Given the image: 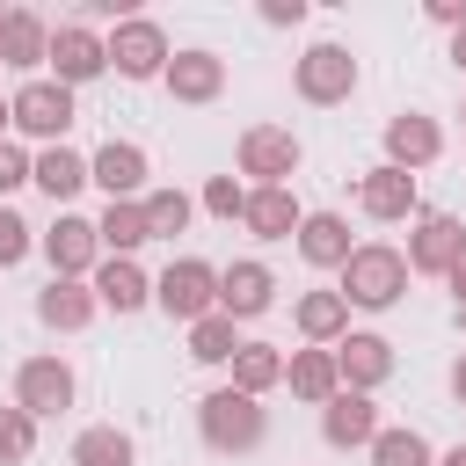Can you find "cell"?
I'll return each instance as SVG.
<instances>
[{
    "mask_svg": "<svg viewBox=\"0 0 466 466\" xmlns=\"http://www.w3.org/2000/svg\"><path fill=\"white\" fill-rule=\"evenodd\" d=\"M400 291H408V255L400 248H386V240L350 248V262H342V306L386 313V306H400Z\"/></svg>",
    "mask_w": 466,
    "mask_h": 466,
    "instance_id": "6da1fadb",
    "label": "cell"
},
{
    "mask_svg": "<svg viewBox=\"0 0 466 466\" xmlns=\"http://www.w3.org/2000/svg\"><path fill=\"white\" fill-rule=\"evenodd\" d=\"M197 430H204V444H211V451H255V444L269 437V415H262V400H248V393L218 386V393H204V400H197Z\"/></svg>",
    "mask_w": 466,
    "mask_h": 466,
    "instance_id": "7a4b0ae2",
    "label": "cell"
},
{
    "mask_svg": "<svg viewBox=\"0 0 466 466\" xmlns=\"http://www.w3.org/2000/svg\"><path fill=\"white\" fill-rule=\"evenodd\" d=\"M73 87H58V80H22L15 95H7V124L22 131V138H44V146H66V131H73Z\"/></svg>",
    "mask_w": 466,
    "mask_h": 466,
    "instance_id": "3957f363",
    "label": "cell"
},
{
    "mask_svg": "<svg viewBox=\"0 0 466 466\" xmlns=\"http://www.w3.org/2000/svg\"><path fill=\"white\" fill-rule=\"evenodd\" d=\"M153 306L167 313V320H204V313H218V269L211 262H197V255H182V262H167L160 277H153Z\"/></svg>",
    "mask_w": 466,
    "mask_h": 466,
    "instance_id": "277c9868",
    "label": "cell"
},
{
    "mask_svg": "<svg viewBox=\"0 0 466 466\" xmlns=\"http://www.w3.org/2000/svg\"><path fill=\"white\" fill-rule=\"evenodd\" d=\"M299 138L284 131V124H248L240 131V175H255V189H291V175H299Z\"/></svg>",
    "mask_w": 466,
    "mask_h": 466,
    "instance_id": "5b68a950",
    "label": "cell"
},
{
    "mask_svg": "<svg viewBox=\"0 0 466 466\" xmlns=\"http://www.w3.org/2000/svg\"><path fill=\"white\" fill-rule=\"evenodd\" d=\"M102 51H109V66H116L124 80H160V73H167V36H160V22H146V15H124V22L102 36Z\"/></svg>",
    "mask_w": 466,
    "mask_h": 466,
    "instance_id": "8992f818",
    "label": "cell"
},
{
    "mask_svg": "<svg viewBox=\"0 0 466 466\" xmlns=\"http://www.w3.org/2000/svg\"><path fill=\"white\" fill-rule=\"evenodd\" d=\"M466 262V226L451 218V211H422L415 218V233H408V277L422 269V277H451Z\"/></svg>",
    "mask_w": 466,
    "mask_h": 466,
    "instance_id": "52a82bcc",
    "label": "cell"
},
{
    "mask_svg": "<svg viewBox=\"0 0 466 466\" xmlns=\"http://www.w3.org/2000/svg\"><path fill=\"white\" fill-rule=\"evenodd\" d=\"M15 408L22 415H66L73 408V364L66 357H22V371H15Z\"/></svg>",
    "mask_w": 466,
    "mask_h": 466,
    "instance_id": "ba28073f",
    "label": "cell"
},
{
    "mask_svg": "<svg viewBox=\"0 0 466 466\" xmlns=\"http://www.w3.org/2000/svg\"><path fill=\"white\" fill-rule=\"evenodd\" d=\"M44 66H51L58 87H87V80L109 73V51H102V36L87 22H66V29H51V58Z\"/></svg>",
    "mask_w": 466,
    "mask_h": 466,
    "instance_id": "9c48e42d",
    "label": "cell"
},
{
    "mask_svg": "<svg viewBox=\"0 0 466 466\" xmlns=\"http://www.w3.org/2000/svg\"><path fill=\"white\" fill-rule=\"evenodd\" d=\"M291 80H299V95L306 102H350V87H357V58L342 51V44H313L299 66H291Z\"/></svg>",
    "mask_w": 466,
    "mask_h": 466,
    "instance_id": "30bf717a",
    "label": "cell"
},
{
    "mask_svg": "<svg viewBox=\"0 0 466 466\" xmlns=\"http://www.w3.org/2000/svg\"><path fill=\"white\" fill-rule=\"evenodd\" d=\"M146 175H153V167H146V146H131V138H109V146L87 160V182H102L109 204H131V197L146 189Z\"/></svg>",
    "mask_w": 466,
    "mask_h": 466,
    "instance_id": "8fae6325",
    "label": "cell"
},
{
    "mask_svg": "<svg viewBox=\"0 0 466 466\" xmlns=\"http://www.w3.org/2000/svg\"><path fill=\"white\" fill-rule=\"evenodd\" d=\"M44 255H51V277H87V269L102 262L95 218H73V211H58V226L44 233Z\"/></svg>",
    "mask_w": 466,
    "mask_h": 466,
    "instance_id": "7c38bea8",
    "label": "cell"
},
{
    "mask_svg": "<svg viewBox=\"0 0 466 466\" xmlns=\"http://www.w3.org/2000/svg\"><path fill=\"white\" fill-rule=\"evenodd\" d=\"M87 284H95V306H109V313H138V306H153V277H146L131 255H102Z\"/></svg>",
    "mask_w": 466,
    "mask_h": 466,
    "instance_id": "4fadbf2b",
    "label": "cell"
},
{
    "mask_svg": "<svg viewBox=\"0 0 466 466\" xmlns=\"http://www.w3.org/2000/svg\"><path fill=\"white\" fill-rule=\"evenodd\" d=\"M444 153V131L430 124V116H415V109H400L393 124H386V167H400V175H415V167H430Z\"/></svg>",
    "mask_w": 466,
    "mask_h": 466,
    "instance_id": "5bb4252c",
    "label": "cell"
},
{
    "mask_svg": "<svg viewBox=\"0 0 466 466\" xmlns=\"http://www.w3.org/2000/svg\"><path fill=\"white\" fill-rule=\"evenodd\" d=\"M269 299H277V277H269L262 262L218 269V313H226V320H255V313H269Z\"/></svg>",
    "mask_w": 466,
    "mask_h": 466,
    "instance_id": "9a60e30c",
    "label": "cell"
},
{
    "mask_svg": "<svg viewBox=\"0 0 466 466\" xmlns=\"http://www.w3.org/2000/svg\"><path fill=\"white\" fill-rule=\"evenodd\" d=\"M102 306H95V284L87 277H51L44 291H36V320L44 328H58V335H73V328H87Z\"/></svg>",
    "mask_w": 466,
    "mask_h": 466,
    "instance_id": "2e32d148",
    "label": "cell"
},
{
    "mask_svg": "<svg viewBox=\"0 0 466 466\" xmlns=\"http://www.w3.org/2000/svg\"><path fill=\"white\" fill-rule=\"evenodd\" d=\"M51 58V29H44V15H29V7H7L0 15V66H15V73H36Z\"/></svg>",
    "mask_w": 466,
    "mask_h": 466,
    "instance_id": "e0dca14e",
    "label": "cell"
},
{
    "mask_svg": "<svg viewBox=\"0 0 466 466\" xmlns=\"http://www.w3.org/2000/svg\"><path fill=\"white\" fill-rule=\"evenodd\" d=\"M160 80H167L175 102H218V87H226V58H218V51H175Z\"/></svg>",
    "mask_w": 466,
    "mask_h": 466,
    "instance_id": "ac0fdd59",
    "label": "cell"
},
{
    "mask_svg": "<svg viewBox=\"0 0 466 466\" xmlns=\"http://www.w3.org/2000/svg\"><path fill=\"white\" fill-rule=\"evenodd\" d=\"M320 437H328L335 451L371 444V437H379V408H371V393H335V400L320 408Z\"/></svg>",
    "mask_w": 466,
    "mask_h": 466,
    "instance_id": "d6986e66",
    "label": "cell"
},
{
    "mask_svg": "<svg viewBox=\"0 0 466 466\" xmlns=\"http://www.w3.org/2000/svg\"><path fill=\"white\" fill-rule=\"evenodd\" d=\"M350 248H357V240H350V218H342V211H306V218H299V255H306L313 269H342Z\"/></svg>",
    "mask_w": 466,
    "mask_h": 466,
    "instance_id": "ffe728a7",
    "label": "cell"
},
{
    "mask_svg": "<svg viewBox=\"0 0 466 466\" xmlns=\"http://www.w3.org/2000/svg\"><path fill=\"white\" fill-rule=\"evenodd\" d=\"M335 371H342L350 393H364V386H379V379L393 371V342H386V335H342V342H335Z\"/></svg>",
    "mask_w": 466,
    "mask_h": 466,
    "instance_id": "44dd1931",
    "label": "cell"
},
{
    "mask_svg": "<svg viewBox=\"0 0 466 466\" xmlns=\"http://www.w3.org/2000/svg\"><path fill=\"white\" fill-rule=\"evenodd\" d=\"M299 197L291 189H248V211H240V226L255 233V240H291L299 233Z\"/></svg>",
    "mask_w": 466,
    "mask_h": 466,
    "instance_id": "7402d4cb",
    "label": "cell"
},
{
    "mask_svg": "<svg viewBox=\"0 0 466 466\" xmlns=\"http://www.w3.org/2000/svg\"><path fill=\"white\" fill-rule=\"evenodd\" d=\"M284 379H291V393H299V400H313V408H328V400L342 393L335 350H291V357H284Z\"/></svg>",
    "mask_w": 466,
    "mask_h": 466,
    "instance_id": "603a6c76",
    "label": "cell"
},
{
    "mask_svg": "<svg viewBox=\"0 0 466 466\" xmlns=\"http://www.w3.org/2000/svg\"><path fill=\"white\" fill-rule=\"evenodd\" d=\"M29 182H36L51 204H66V197H80V189H87V160H80L73 146H44V153L29 160Z\"/></svg>",
    "mask_w": 466,
    "mask_h": 466,
    "instance_id": "cb8c5ba5",
    "label": "cell"
},
{
    "mask_svg": "<svg viewBox=\"0 0 466 466\" xmlns=\"http://www.w3.org/2000/svg\"><path fill=\"white\" fill-rule=\"evenodd\" d=\"M357 204L371 211V218H408L415 211V175H400V167H371L364 182H357Z\"/></svg>",
    "mask_w": 466,
    "mask_h": 466,
    "instance_id": "d4e9b609",
    "label": "cell"
},
{
    "mask_svg": "<svg viewBox=\"0 0 466 466\" xmlns=\"http://www.w3.org/2000/svg\"><path fill=\"white\" fill-rule=\"evenodd\" d=\"M299 335H306L313 350H335V342L350 335V306H342V291H306V299H299Z\"/></svg>",
    "mask_w": 466,
    "mask_h": 466,
    "instance_id": "484cf974",
    "label": "cell"
},
{
    "mask_svg": "<svg viewBox=\"0 0 466 466\" xmlns=\"http://www.w3.org/2000/svg\"><path fill=\"white\" fill-rule=\"evenodd\" d=\"M95 240H102V255H138L153 233H146V204L131 197V204H109L102 218H95Z\"/></svg>",
    "mask_w": 466,
    "mask_h": 466,
    "instance_id": "4316f807",
    "label": "cell"
},
{
    "mask_svg": "<svg viewBox=\"0 0 466 466\" xmlns=\"http://www.w3.org/2000/svg\"><path fill=\"white\" fill-rule=\"evenodd\" d=\"M277 379H284V350H269V342H240V350H233V393L262 400Z\"/></svg>",
    "mask_w": 466,
    "mask_h": 466,
    "instance_id": "83f0119b",
    "label": "cell"
},
{
    "mask_svg": "<svg viewBox=\"0 0 466 466\" xmlns=\"http://www.w3.org/2000/svg\"><path fill=\"white\" fill-rule=\"evenodd\" d=\"M131 459H138V444L116 422H95V430L73 437V466H131Z\"/></svg>",
    "mask_w": 466,
    "mask_h": 466,
    "instance_id": "f1b7e54d",
    "label": "cell"
},
{
    "mask_svg": "<svg viewBox=\"0 0 466 466\" xmlns=\"http://www.w3.org/2000/svg\"><path fill=\"white\" fill-rule=\"evenodd\" d=\"M371 466H437V451H430L422 430H379L371 437Z\"/></svg>",
    "mask_w": 466,
    "mask_h": 466,
    "instance_id": "f546056e",
    "label": "cell"
},
{
    "mask_svg": "<svg viewBox=\"0 0 466 466\" xmlns=\"http://www.w3.org/2000/svg\"><path fill=\"white\" fill-rule=\"evenodd\" d=\"M138 204H146V233H153V240H175V233L189 226V211H197L182 189H146Z\"/></svg>",
    "mask_w": 466,
    "mask_h": 466,
    "instance_id": "4dcf8cb0",
    "label": "cell"
},
{
    "mask_svg": "<svg viewBox=\"0 0 466 466\" xmlns=\"http://www.w3.org/2000/svg\"><path fill=\"white\" fill-rule=\"evenodd\" d=\"M233 350H240V335H233L226 313H204V320L189 328V357H197V364H233Z\"/></svg>",
    "mask_w": 466,
    "mask_h": 466,
    "instance_id": "1f68e13d",
    "label": "cell"
},
{
    "mask_svg": "<svg viewBox=\"0 0 466 466\" xmlns=\"http://www.w3.org/2000/svg\"><path fill=\"white\" fill-rule=\"evenodd\" d=\"M36 451V415H22V408H0V466H22Z\"/></svg>",
    "mask_w": 466,
    "mask_h": 466,
    "instance_id": "d6a6232c",
    "label": "cell"
},
{
    "mask_svg": "<svg viewBox=\"0 0 466 466\" xmlns=\"http://www.w3.org/2000/svg\"><path fill=\"white\" fill-rule=\"evenodd\" d=\"M204 211H211V218H240V211H248V189H240L233 175H211V182H204Z\"/></svg>",
    "mask_w": 466,
    "mask_h": 466,
    "instance_id": "836d02e7",
    "label": "cell"
},
{
    "mask_svg": "<svg viewBox=\"0 0 466 466\" xmlns=\"http://www.w3.org/2000/svg\"><path fill=\"white\" fill-rule=\"evenodd\" d=\"M22 255H29V218H22V211H7V204H0V269H15V262H22Z\"/></svg>",
    "mask_w": 466,
    "mask_h": 466,
    "instance_id": "e575fe53",
    "label": "cell"
},
{
    "mask_svg": "<svg viewBox=\"0 0 466 466\" xmlns=\"http://www.w3.org/2000/svg\"><path fill=\"white\" fill-rule=\"evenodd\" d=\"M22 182H29V153L0 138V197H7V189H22Z\"/></svg>",
    "mask_w": 466,
    "mask_h": 466,
    "instance_id": "d590c367",
    "label": "cell"
},
{
    "mask_svg": "<svg viewBox=\"0 0 466 466\" xmlns=\"http://www.w3.org/2000/svg\"><path fill=\"white\" fill-rule=\"evenodd\" d=\"M262 22L269 29H299L306 22V0H262Z\"/></svg>",
    "mask_w": 466,
    "mask_h": 466,
    "instance_id": "8d00e7d4",
    "label": "cell"
},
{
    "mask_svg": "<svg viewBox=\"0 0 466 466\" xmlns=\"http://www.w3.org/2000/svg\"><path fill=\"white\" fill-rule=\"evenodd\" d=\"M430 22H444V29H466V0H430Z\"/></svg>",
    "mask_w": 466,
    "mask_h": 466,
    "instance_id": "74e56055",
    "label": "cell"
},
{
    "mask_svg": "<svg viewBox=\"0 0 466 466\" xmlns=\"http://www.w3.org/2000/svg\"><path fill=\"white\" fill-rule=\"evenodd\" d=\"M451 400H459V408H466V350H459V357H451Z\"/></svg>",
    "mask_w": 466,
    "mask_h": 466,
    "instance_id": "f35d334b",
    "label": "cell"
},
{
    "mask_svg": "<svg viewBox=\"0 0 466 466\" xmlns=\"http://www.w3.org/2000/svg\"><path fill=\"white\" fill-rule=\"evenodd\" d=\"M444 284H451V299H459V313H466V262H459V269H451Z\"/></svg>",
    "mask_w": 466,
    "mask_h": 466,
    "instance_id": "ab89813d",
    "label": "cell"
},
{
    "mask_svg": "<svg viewBox=\"0 0 466 466\" xmlns=\"http://www.w3.org/2000/svg\"><path fill=\"white\" fill-rule=\"evenodd\" d=\"M451 66L466 73V29H451Z\"/></svg>",
    "mask_w": 466,
    "mask_h": 466,
    "instance_id": "60d3db41",
    "label": "cell"
},
{
    "mask_svg": "<svg viewBox=\"0 0 466 466\" xmlns=\"http://www.w3.org/2000/svg\"><path fill=\"white\" fill-rule=\"evenodd\" d=\"M437 466H466V444H451V451H444V459H437Z\"/></svg>",
    "mask_w": 466,
    "mask_h": 466,
    "instance_id": "b9f144b4",
    "label": "cell"
},
{
    "mask_svg": "<svg viewBox=\"0 0 466 466\" xmlns=\"http://www.w3.org/2000/svg\"><path fill=\"white\" fill-rule=\"evenodd\" d=\"M0 131H7V102H0Z\"/></svg>",
    "mask_w": 466,
    "mask_h": 466,
    "instance_id": "7bdbcfd3",
    "label": "cell"
},
{
    "mask_svg": "<svg viewBox=\"0 0 466 466\" xmlns=\"http://www.w3.org/2000/svg\"><path fill=\"white\" fill-rule=\"evenodd\" d=\"M459 124H466V102H459Z\"/></svg>",
    "mask_w": 466,
    "mask_h": 466,
    "instance_id": "ee69618b",
    "label": "cell"
}]
</instances>
